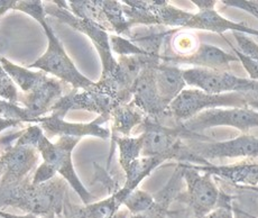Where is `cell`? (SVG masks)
Wrapping results in <instances>:
<instances>
[{
  "mask_svg": "<svg viewBox=\"0 0 258 218\" xmlns=\"http://www.w3.org/2000/svg\"><path fill=\"white\" fill-rule=\"evenodd\" d=\"M252 96L242 93H209L200 89H184L170 105L168 113L176 125L191 120L198 114L215 108H238L248 106Z\"/></svg>",
  "mask_w": 258,
  "mask_h": 218,
  "instance_id": "277c9868",
  "label": "cell"
},
{
  "mask_svg": "<svg viewBox=\"0 0 258 218\" xmlns=\"http://www.w3.org/2000/svg\"><path fill=\"white\" fill-rule=\"evenodd\" d=\"M64 95L66 93H64L63 81L56 78L47 77L46 80L35 90L24 95L22 103L35 124L37 118L45 116L48 112H51L54 103Z\"/></svg>",
  "mask_w": 258,
  "mask_h": 218,
  "instance_id": "e0dca14e",
  "label": "cell"
},
{
  "mask_svg": "<svg viewBox=\"0 0 258 218\" xmlns=\"http://www.w3.org/2000/svg\"><path fill=\"white\" fill-rule=\"evenodd\" d=\"M182 167L183 181L186 190L181 191L176 200L185 204L193 211V218H206L219 204L222 191L212 176L201 172L190 163H178Z\"/></svg>",
  "mask_w": 258,
  "mask_h": 218,
  "instance_id": "52a82bcc",
  "label": "cell"
},
{
  "mask_svg": "<svg viewBox=\"0 0 258 218\" xmlns=\"http://www.w3.org/2000/svg\"><path fill=\"white\" fill-rule=\"evenodd\" d=\"M185 145L196 157L195 165L198 166H206L213 160L221 158L258 157V138L249 134H242L232 140L222 142L188 140Z\"/></svg>",
  "mask_w": 258,
  "mask_h": 218,
  "instance_id": "8fae6325",
  "label": "cell"
},
{
  "mask_svg": "<svg viewBox=\"0 0 258 218\" xmlns=\"http://www.w3.org/2000/svg\"><path fill=\"white\" fill-rule=\"evenodd\" d=\"M248 107L255 109V111L258 112V99H251V100L248 102Z\"/></svg>",
  "mask_w": 258,
  "mask_h": 218,
  "instance_id": "b9f144b4",
  "label": "cell"
},
{
  "mask_svg": "<svg viewBox=\"0 0 258 218\" xmlns=\"http://www.w3.org/2000/svg\"><path fill=\"white\" fill-rule=\"evenodd\" d=\"M192 3L199 8V12L212 11L216 8L215 0H192Z\"/></svg>",
  "mask_w": 258,
  "mask_h": 218,
  "instance_id": "8d00e7d4",
  "label": "cell"
},
{
  "mask_svg": "<svg viewBox=\"0 0 258 218\" xmlns=\"http://www.w3.org/2000/svg\"><path fill=\"white\" fill-rule=\"evenodd\" d=\"M238 58L234 53L225 52L223 49L211 44H200L196 52L188 56H166L162 54V62L170 63L173 66H193V68L210 69L217 71H228L231 62H238Z\"/></svg>",
  "mask_w": 258,
  "mask_h": 218,
  "instance_id": "9a60e30c",
  "label": "cell"
},
{
  "mask_svg": "<svg viewBox=\"0 0 258 218\" xmlns=\"http://www.w3.org/2000/svg\"><path fill=\"white\" fill-rule=\"evenodd\" d=\"M129 194L131 192L121 187L106 199L83 206L72 204L68 198L63 212L57 218H110L123 206V201Z\"/></svg>",
  "mask_w": 258,
  "mask_h": 218,
  "instance_id": "2e32d148",
  "label": "cell"
},
{
  "mask_svg": "<svg viewBox=\"0 0 258 218\" xmlns=\"http://www.w3.org/2000/svg\"><path fill=\"white\" fill-rule=\"evenodd\" d=\"M79 90L80 89H72L59 98L51 108L52 114L64 118L71 111H87L96 113L99 116H111L113 109L119 106L117 100L112 97L99 90L96 87V82L87 90Z\"/></svg>",
  "mask_w": 258,
  "mask_h": 218,
  "instance_id": "7c38bea8",
  "label": "cell"
},
{
  "mask_svg": "<svg viewBox=\"0 0 258 218\" xmlns=\"http://www.w3.org/2000/svg\"><path fill=\"white\" fill-rule=\"evenodd\" d=\"M154 202H155L154 195L137 188L127 196L123 201V206L132 215H137L147 211L154 205Z\"/></svg>",
  "mask_w": 258,
  "mask_h": 218,
  "instance_id": "83f0119b",
  "label": "cell"
},
{
  "mask_svg": "<svg viewBox=\"0 0 258 218\" xmlns=\"http://www.w3.org/2000/svg\"><path fill=\"white\" fill-rule=\"evenodd\" d=\"M111 120V116H99L90 123H70L64 121V118L58 117L55 114H51L49 116H43L36 120L35 124L39 125L43 132L45 133L47 138L54 136H69L81 138L84 136H94L101 140L110 138V131L109 128L103 127Z\"/></svg>",
  "mask_w": 258,
  "mask_h": 218,
  "instance_id": "4fadbf2b",
  "label": "cell"
},
{
  "mask_svg": "<svg viewBox=\"0 0 258 218\" xmlns=\"http://www.w3.org/2000/svg\"><path fill=\"white\" fill-rule=\"evenodd\" d=\"M54 177H56V171L52 166L47 165V163L43 162L41 166L37 167V169L34 172L32 182L34 185H41V183L47 182Z\"/></svg>",
  "mask_w": 258,
  "mask_h": 218,
  "instance_id": "d590c367",
  "label": "cell"
},
{
  "mask_svg": "<svg viewBox=\"0 0 258 218\" xmlns=\"http://www.w3.org/2000/svg\"><path fill=\"white\" fill-rule=\"evenodd\" d=\"M0 217L3 218H57L56 215H48V216H37V215H33V214H26V215H14L11 214V212H7L5 210L0 209Z\"/></svg>",
  "mask_w": 258,
  "mask_h": 218,
  "instance_id": "74e56055",
  "label": "cell"
},
{
  "mask_svg": "<svg viewBox=\"0 0 258 218\" xmlns=\"http://www.w3.org/2000/svg\"><path fill=\"white\" fill-rule=\"evenodd\" d=\"M234 214H235V218H257V217L248 214V212L239 209V208H236V207H234Z\"/></svg>",
  "mask_w": 258,
  "mask_h": 218,
  "instance_id": "ab89813d",
  "label": "cell"
},
{
  "mask_svg": "<svg viewBox=\"0 0 258 218\" xmlns=\"http://www.w3.org/2000/svg\"><path fill=\"white\" fill-rule=\"evenodd\" d=\"M14 9L21 11L32 16L43 27L47 37V48L41 58L33 62L28 69H39L45 73L53 74L58 80L70 85L73 89L87 90L94 85V81L88 79L78 70L73 61L68 56L59 38L55 35L51 25L48 24L44 5L39 0L32 2H17Z\"/></svg>",
  "mask_w": 258,
  "mask_h": 218,
  "instance_id": "7a4b0ae2",
  "label": "cell"
},
{
  "mask_svg": "<svg viewBox=\"0 0 258 218\" xmlns=\"http://www.w3.org/2000/svg\"><path fill=\"white\" fill-rule=\"evenodd\" d=\"M170 45L172 46L173 51L175 52V56L184 57L196 52L198 47L200 46L199 39L195 33L185 29H178L172 37L170 38Z\"/></svg>",
  "mask_w": 258,
  "mask_h": 218,
  "instance_id": "4316f807",
  "label": "cell"
},
{
  "mask_svg": "<svg viewBox=\"0 0 258 218\" xmlns=\"http://www.w3.org/2000/svg\"><path fill=\"white\" fill-rule=\"evenodd\" d=\"M140 127L143 130L142 156H166L167 160L181 162L183 142L192 140L193 134L177 125L167 127L162 122L146 117Z\"/></svg>",
  "mask_w": 258,
  "mask_h": 218,
  "instance_id": "ba28073f",
  "label": "cell"
},
{
  "mask_svg": "<svg viewBox=\"0 0 258 218\" xmlns=\"http://www.w3.org/2000/svg\"><path fill=\"white\" fill-rule=\"evenodd\" d=\"M79 142H80V138L63 136L59 137L56 143H52L43 134L39 138L37 150L43 158V162L52 166L56 173H59V176L68 182V185H70L72 189L77 192L83 205H88L94 202L96 197L79 179L72 162V152Z\"/></svg>",
  "mask_w": 258,
  "mask_h": 218,
  "instance_id": "5b68a950",
  "label": "cell"
},
{
  "mask_svg": "<svg viewBox=\"0 0 258 218\" xmlns=\"http://www.w3.org/2000/svg\"><path fill=\"white\" fill-rule=\"evenodd\" d=\"M183 182L184 181H183L182 167L177 165L166 185L154 195L155 202L150 209L143 214L132 215L128 218H166L172 202L176 200L177 196L181 194Z\"/></svg>",
  "mask_w": 258,
  "mask_h": 218,
  "instance_id": "ffe728a7",
  "label": "cell"
},
{
  "mask_svg": "<svg viewBox=\"0 0 258 218\" xmlns=\"http://www.w3.org/2000/svg\"><path fill=\"white\" fill-rule=\"evenodd\" d=\"M156 67L147 66L143 69L133 86L132 101L145 114L146 117L163 123L165 117L170 116V113L158 95L155 80Z\"/></svg>",
  "mask_w": 258,
  "mask_h": 218,
  "instance_id": "5bb4252c",
  "label": "cell"
},
{
  "mask_svg": "<svg viewBox=\"0 0 258 218\" xmlns=\"http://www.w3.org/2000/svg\"><path fill=\"white\" fill-rule=\"evenodd\" d=\"M0 117L7 120L18 121L21 123H33V118L29 116L28 112L24 107L13 103L11 101L0 99Z\"/></svg>",
  "mask_w": 258,
  "mask_h": 218,
  "instance_id": "f546056e",
  "label": "cell"
},
{
  "mask_svg": "<svg viewBox=\"0 0 258 218\" xmlns=\"http://www.w3.org/2000/svg\"><path fill=\"white\" fill-rule=\"evenodd\" d=\"M232 35L238 44V49L252 61L258 63V44L242 33L235 32L232 33Z\"/></svg>",
  "mask_w": 258,
  "mask_h": 218,
  "instance_id": "1f68e13d",
  "label": "cell"
},
{
  "mask_svg": "<svg viewBox=\"0 0 258 218\" xmlns=\"http://www.w3.org/2000/svg\"><path fill=\"white\" fill-rule=\"evenodd\" d=\"M146 116L133 101L117 106L111 113V141L117 137L131 136L134 128L140 126Z\"/></svg>",
  "mask_w": 258,
  "mask_h": 218,
  "instance_id": "7402d4cb",
  "label": "cell"
},
{
  "mask_svg": "<svg viewBox=\"0 0 258 218\" xmlns=\"http://www.w3.org/2000/svg\"><path fill=\"white\" fill-rule=\"evenodd\" d=\"M100 5L111 32L115 33L116 35L128 39L131 38L133 34L132 27L129 26L125 14H123L122 3L116 2V0H100Z\"/></svg>",
  "mask_w": 258,
  "mask_h": 218,
  "instance_id": "d4e9b609",
  "label": "cell"
},
{
  "mask_svg": "<svg viewBox=\"0 0 258 218\" xmlns=\"http://www.w3.org/2000/svg\"><path fill=\"white\" fill-rule=\"evenodd\" d=\"M32 179L29 177L15 185L0 186V209L12 207L26 214L58 217L68 199V182L54 177L47 182L34 185Z\"/></svg>",
  "mask_w": 258,
  "mask_h": 218,
  "instance_id": "6da1fadb",
  "label": "cell"
},
{
  "mask_svg": "<svg viewBox=\"0 0 258 218\" xmlns=\"http://www.w3.org/2000/svg\"><path fill=\"white\" fill-rule=\"evenodd\" d=\"M21 122L14 121V120H7V118L0 117V133L6 130V128H11L14 126H18Z\"/></svg>",
  "mask_w": 258,
  "mask_h": 218,
  "instance_id": "f35d334b",
  "label": "cell"
},
{
  "mask_svg": "<svg viewBox=\"0 0 258 218\" xmlns=\"http://www.w3.org/2000/svg\"><path fill=\"white\" fill-rule=\"evenodd\" d=\"M186 86L200 89L209 93H242L255 97L258 93V82L250 79L240 78L228 71H217L210 69L190 68L183 70Z\"/></svg>",
  "mask_w": 258,
  "mask_h": 218,
  "instance_id": "30bf717a",
  "label": "cell"
},
{
  "mask_svg": "<svg viewBox=\"0 0 258 218\" xmlns=\"http://www.w3.org/2000/svg\"><path fill=\"white\" fill-rule=\"evenodd\" d=\"M3 175H4V167L2 165V162H0V179H2Z\"/></svg>",
  "mask_w": 258,
  "mask_h": 218,
  "instance_id": "f6af8a7d",
  "label": "cell"
},
{
  "mask_svg": "<svg viewBox=\"0 0 258 218\" xmlns=\"http://www.w3.org/2000/svg\"><path fill=\"white\" fill-rule=\"evenodd\" d=\"M166 161H168L166 156H141L137 158L123 169L126 180L122 188L129 192L137 189L144 179Z\"/></svg>",
  "mask_w": 258,
  "mask_h": 218,
  "instance_id": "cb8c5ba5",
  "label": "cell"
},
{
  "mask_svg": "<svg viewBox=\"0 0 258 218\" xmlns=\"http://www.w3.org/2000/svg\"><path fill=\"white\" fill-rule=\"evenodd\" d=\"M43 134L37 124L29 125L26 130L21 131L14 144L4 151L0 155V162L4 167L0 186L15 185L34 176L41 155L37 144Z\"/></svg>",
  "mask_w": 258,
  "mask_h": 218,
  "instance_id": "3957f363",
  "label": "cell"
},
{
  "mask_svg": "<svg viewBox=\"0 0 258 218\" xmlns=\"http://www.w3.org/2000/svg\"><path fill=\"white\" fill-rule=\"evenodd\" d=\"M257 197H258V194H257Z\"/></svg>",
  "mask_w": 258,
  "mask_h": 218,
  "instance_id": "bcb514c9",
  "label": "cell"
},
{
  "mask_svg": "<svg viewBox=\"0 0 258 218\" xmlns=\"http://www.w3.org/2000/svg\"><path fill=\"white\" fill-rule=\"evenodd\" d=\"M15 0H0V9L7 6H11V5L14 4Z\"/></svg>",
  "mask_w": 258,
  "mask_h": 218,
  "instance_id": "7bdbcfd3",
  "label": "cell"
},
{
  "mask_svg": "<svg viewBox=\"0 0 258 218\" xmlns=\"http://www.w3.org/2000/svg\"><path fill=\"white\" fill-rule=\"evenodd\" d=\"M129 212L127 209H119L115 215H112L110 218H128L129 217Z\"/></svg>",
  "mask_w": 258,
  "mask_h": 218,
  "instance_id": "60d3db41",
  "label": "cell"
},
{
  "mask_svg": "<svg viewBox=\"0 0 258 218\" xmlns=\"http://www.w3.org/2000/svg\"><path fill=\"white\" fill-rule=\"evenodd\" d=\"M186 29H200V31H208L217 33L222 35L223 33L231 31L232 33H242L245 35L258 36V31L254 28L246 26L244 24L231 22L229 19L222 17L220 14L212 11H203L197 14H193L192 18L188 22Z\"/></svg>",
  "mask_w": 258,
  "mask_h": 218,
  "instance_id": "d6986e66",
  "label": "cell"
},
{
  "mask_svg": "<svg viewBox=\"0 0 258 218\" xmlns=\"http://www.w3.org/2000/svg\"><path fill=\"white\" fill-rule=\"evenodd\" d=\"M228 45H229L232 51H234V54L238 58V60L242 64V67L246 70V72L249 76L250 80H254L258 82V63H256L255 61H252L251 59H249L248 57H246L245 54H242L239 49L234 47V45L230 42H227Z\"/></svg>",
  "mask_w": 258,
  "mask_h": 218,
  "instance_id": "836d02e7",
  "label": "cell"
},
{
  "mask_svg": "<svg viewBox=\"0 0 258 218\" xmlns=\"http://www.w3.org/2000/svg\"><path fill=\"white\" fill-rule=\"evenodd\" d=\"M0 97L13 103L18 102V91L12 78L0 64Z\"/></svg>",
  "mask_w": 258,
  "mask_h": 218,
  "instance_id": "4dcf8cb0",
  "label": "cell"
},
{
  "mask_svg": "<svg viewBox=\"0 0 258 218\" xmlns=\"http://www.w3.org/2000/svg\"><path fill=\"white\" fill-rule=\"evenodd\" d=\"M183 131L201 134L210 128L228 126L247 134L251 128L258 127V112L250 107L215 108L198 114L191 120L177 125Z\"/></svg>",
  "mask_w": 258,
  "mask_h": 218,
  "instance_id": "9c48e42d",
  "label": "cell"
},
{
  "mask_svg": "<svg viewBox=\"0 0 258 218\" xmlns=\"http://www.w3.org/2000/svg\"><path fill=\"white\" fill-rule=\"evenodd\" d=\"M221 3L228 7L241 9L258 19V2L256 0H222Z\"/></svg>",
  "mask_w": 258,
  "mask_h": 218,
  "instance_id": "e575fe53",
  "label": "cell"
},
{
  "mask_svg": "<svg viewBox=\"0 0 258 218\" xmlns=\"http://www.w3.org/2000/svg\"><path fill=\"white\" fill-rule=\"evenodd\" d=\"M44 11L46 16H52L56 18L59 23H63L87 35L91 39L94 47L97 48L99 57H100L102 64L101 78L110 77L117 69V59L113 58V54L109 42V34L102 29L88 21L79 18L71 13L69 9L67 2H52L43 3Z\"/></svg>",
  "mask_w": 258,
  "mask_h": 218,
  "instance_id": "8992f818",
  "label": "cell"
},
{
  "mask_svg": "<svg viewBox=\"0 0 258 218\" xmlns=\"http://www.w3.org/2000/svg\"><path fill=\"white\" fill-rule=\"evenodd\" d=\"M109 42H110L111 51L116 53L118 57L147 56L146 52H144L141 47H138L136 44H134L131 39L126 37L111 34V35H109Z\"/></svg>",
  "mask_w": 258,
  "mask_h": 218,
  "instance_id": "f1b7e54d",
  "label": "cell"
},
{
  "mask_svg": "<svg viewBox=\"0 0 258 218\" xmlns=\"http://www.w3.org/2000/svg\"><path fill=\"white\" fill-rule=\"evenodd\" d=\"M232 200H234V197L222 192L219 204L206 218H235Z\"/></svg>",
  "mask_w": 258,
  "mask_h": 218,
  "instance_id": "d6a6232c",
  "label": "cell"
},
{
  "mask_svg": "<svg viewBox=\"0 0 258 218\" xmlns=\"http://www.w3.org/2000/svg\"><path fill=\"white\" fill-rule=\"evenodd\" d=\"M191 166L201 172L209 173L212 177L229 181L238 188L256 187L258 185V163L256 162L242 161L227 166H216L212 163L206 166Z\"/></svg>",
  "mask_w": 258,
  "mask_h": 218,
  "instance_id": "ac0fdd59",
  "label": "cell"
},
{
  "mask_svg": "<svg viewBox=\"0 0 258 218\" xmlns=\"http://www.w3.org/2000/svg\"><path fill=\"white\" fill-rule=\"evenodd\" d=\"M155 80L158 95L167 108L186 87L182 69L165 62H162L156 67Z\"/></svg>",
  "mask_w": 258,
  "mask_h": 218,
  "instance_id": "44dd1931",
  "label": "cell"
},
{
  "mask_svg": "<svg viewBox=\"0 0 258 218\" xmlns=\"http://www.w3.org/2000/svg\"><path fill=\"white\" fill-rule=\"evenodd\" d=\"M239 189L246 190V191H254V192H256V194H258V188L257 187H242V188H239Z\"/></svg>",
  "mask_w": 258,
  "mask_h": 218,
  "instance_id": "ee69618b",
  "label": "cell"
},
{
  "mask_svg": "<svg viewBox=\"0 0 258 218\" xmlns=\"http://www.w3.org/2000/svg\"><path fill=\"white\" fill-rule=\"evenodd\" d=\"M146 7L153 15L156 25L158 26H167L173 29H186V26L193 14L182 11L180 8L172 6L165 0H146Z\"/></svg>",
  "mask_w": 258,
  "mask_h": 218,
  "instance_id": "603a6c76",
  "label": "cell"
},
{
  "mask_svg": "<svg viewBox=\"0 0 258 218\" xmlns=\"http://www.w3.org/2000/svg\"><path fill=\"white\" fill-rule=\"evenodd\" d=\"M0 218H3V217H0Z\"/></svg>",
  "mask_w": 258,
  "mask_h": 218,
  "instance_id": "7dc6e473",
  "label": "cell"
},
{
  "mask_svg": "<svg viewBox=\"0 0 258 218\" xmlns=\"http://www.w3.org/2000/svg\"><path fill=\"white\" fill-rule=\"evenodd\" d=\"M115 145L119 148V165L122 170L131 165L137 158L142 156L143 150V137L142 135L133 137V136H121L117 137L111 141V151L109 156L108 165H110V160L112 157V153L115 151Z\"/></svg>",
  "mask_w": 258,
  "mask_h": 218,
  "instance_id": "484cf974",
  "label": "cell"
}]
</instances>
